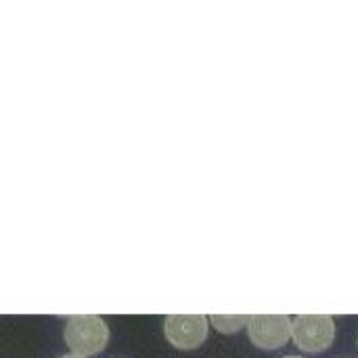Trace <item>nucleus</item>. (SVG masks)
I'll list each match as a JSON object with an SVG mask.
<instances>
[{"label": "nucleus", "instance_id": "obj_1", "mask_svg": "<svg viewBox=\"0 0 358 358\" xmlns=\"http://www.w3.org/2000/svg\"><path fill=\"white\" fill-rule=\"evenodd\" d=\"M109 342V327L96 315L71 317L65 325V344L78 357H90L105 350Z\"/></svg>", "mask_w": 358, "mask_h": 358}, {"label": "nucleus", "instance_id": "obj_2", "mask_svg": "<svg viewBox=\"0 0 358 358\" xmlns=\"http://www.w3.org/2000/svg\"><path fill=\"white\" fill-rule=\"evenodd\" d=\"M294 344L310 355L327 350L336 340V323L329 315H298L292 323Z\"/></svg>", "mask_w": 358, "mask_h": 358}, {"label": "nucleus", "instance_id": "obj_3", "mask_svg": "<svg viewBox=\"0 0 358 358\" xmlns=\"http://www.w3.org/2000/svg\"><path fill=\"white\" fill-rule=\"evenodd\" d=\"M248 331L260 350H277L289 342L292 321L287 315H254L248 319Z\"/></svg>", "mask_w": 358, "mask_h": 358}, {"label": "nucleus", "instance_id": "obj_4", "mask_svg": "<svg viewBox=\"0 0 358 358\" xmlns=\"http://www.w3.org/2000/svg\"><path fill=\"white\" fill-rule=\"evenodd\" d=\"M166 338L178 350H195L208 338V317L206 315H168L166 317Z\"/></svg>", "mask_w": 358, "mask_h": 358}, {"label": "nucleus", "instance_id": "obj_5", "mask_svg": "<svg viewBox=\"0 0 358 358\" xmlns=\"http://www.w3.org/2000/svg\"><path fill=\"white\" fill-rule=\"evenodd\" d=\"M212 325L222 331V334H233L237 331L239 327H243V323L250 319V317H243V315H237V317H222V315H212Z\"/></svg>", "mask_w": 358, "mask_h": 358}, {"label": "nucleus", "instance_id": "obj_6", "mask_svg": "<svg viewBox=\"0 0 358 358\" xmlns=\"http://www.w3.org/2000/svg\"><path fill=\"white\" fill-rule=\"evenodd\" d=\"M61 358H86V357H78V355H67V357H61Z\"/></svg>", "mask_w": 358, "mask_h": 358}, {"label": "nucleus", "instance_id": "obj_7", "mask_svg": "<svg viewBox=\"0 0 358 358\" xmlns=\"http://www.w3.org/2000/svg\"><path fill=\"white\" fill-rule=\"evenodd\" d=\"M285 358H302V357H285Z\"/></svg>", "mask_w": 358, "mask_h": 358}]
</instances>
